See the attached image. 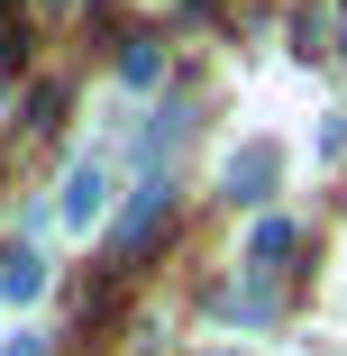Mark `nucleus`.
<instances>
[{
	"label": "nucleus",
	"mask_w": 347,
	"mask_h": 356,
	"mask_svg": "<svg viewBox=\"0 0 347 356\" xmlns=\"http://www.w3.org/2000/svg\"><path fill=\"white\" fill-rule=\"evenodd\" d=\"M119 74H128L137 92H147V83L165 74V46H156V37H119Z\"/></svg>",
	"instance_id": "nucleus-6"
},
{
	"label": "nucleus",
	"mask_w": 347,
	"mask_h": 356,
	"mask_svg": "<svg viewBox=\"0 0 347 356\" xmlns=\"http://www.w3.org/2000/svg\"><path fill=\"white\" fill-rule=\"evenodd\" d=\"M64 229H92L101 220V210H110V156H74V165H64Z\"/></svg>",
	"instance_id": "nucleus-3"
},
{
	"label": "nucleus",
	"mask_w": 347,
	"mask_h": 356,
	"mask_svg": "<svg viewBox=\"0 0 347 356\" xmlns=\"http://www.w3.org/2000/svg\"><path fill=\"white\" fill-rule=\"evenodd\" d=\"M37 293H46V256L10 247V256H0V302H37Z\"/></svg>",
	"instance_id": "nucleus-5"
},
{
	"label": "nucleus",
	"mask_w": 347,
	"mask_h": 356,
	"mask_svg": "<svg viewBox=\"0 0 347 356\" xmlns=\"http://www.w3.org/2000/svg\"><path fill=\"white\" fill-rule=\"evenodd\" d=\"M274 183H284V147H274V137H247V147L220 165V192L229 201H265Z\"/></svg>",
	"instance_id": "nucleus-2"
},
{
	"label": "nucleus",
	"mask_w": 347,
	"mask_h": 356,
	"mask_svg": "<svg viewBox=\"0 0 347 356\" xmlns=\"http://www.w3.org/2000/svg\"><path fill=\"white\" fill-rule=\"evenodd\" d=\"M46 10H64V0H46Z\"/></svg>",
	"instance_id": "nucleus-9"
},
{
	"label": "nucleus",
	"mask_w": 347,
	"mask_h": 356,
	"mask_svg": "<svg viewBox=\"0 0 347 356\" xmlns=\"http://www.w3.org/2000/svg\"><path fill=\"white\" fill-rule=\"evenodd\" d=\"M165 192H174L165 174H147V183L128 192V210H119V238H110V256H119V274H128L137 256L156 247V229H165Z\"/></svg>",
	"instance_id": "nucleus-1"
},
{
	"label": "nucleus",
	"mask_w": 347,
	"mask_h": 356,
	"mask_svg": "<svg viewBox=\"0 0 347 356\" xmlns=\"http://www.w3.org/2000/svg\"><path fill=\"white\" fill-rule=\"evenodd\" d=\"M28 128H64V83H37V101H28Z\"/></svg>",
	"instance_id": "nucleus-7"
},
{
	"label": "nucleus",
	"mask_w": 347,
	"mask_h": 356,
	"mask_svg": "<svg viewBox=\"0 0 347 356\" xmlns=\"http://www.w3.org/2000/svg\"><path fill=\"white\" fill-rule=\"evenodd\" d=\"M0 356H46V338H28V329H19L10 347H0Z\"/></svg>",
	"instance_id": "nucleus-8"
},
{
	"label": "nucleus",
	"mask_w": 347,
	"mask_h": 356,
	"mask_svg": "<svg viewBox=\"0 0 347 356\" xmlns=\"http://www.w3.org/2000/svg\"><path fill=\"white\" fill-rule=\"evenodd\" d=\"M293 256H302V229H293V220H256V238H247V265H238V274L274 293V283L293 274Z\"/></svg>",
	"instance_id": "nucleus-4"
}]
</instances>
